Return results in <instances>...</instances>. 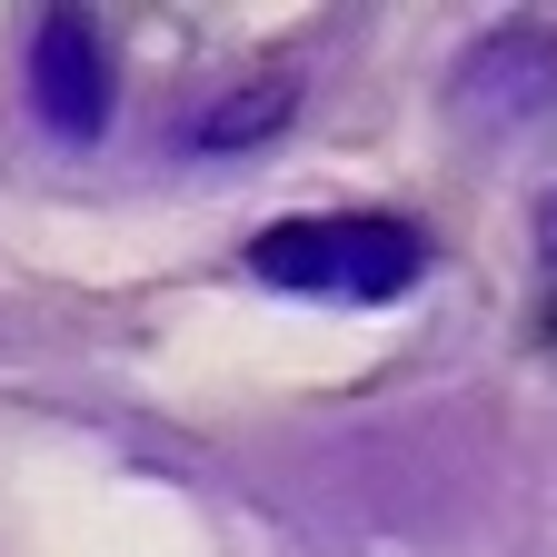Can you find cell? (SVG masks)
<instances>
[{"mask_svg": "<svg viewBox=\"0 0 557 557\" xmlns=\"http://www.w3.org/2000/svg\"><path fill=\"white\" fill-rule=\"evenodd\" d=\"M249 269L269 289H299V299H398L418 269H429V239L408 220H369V209H338V220H278Z\"/></svg>", "mask_w": 557, "mask_h": 557, "instance_id": "obj_1", "label": "cell"}, {"mask_svg": "<svg viewBox=\"0 0 557 557\" xmlns=\"http://www.w3.org/2000/svg\"><path fill=\"white\" fill-rule=\"evenodd\" d=\"M30 100H40V120L60 139H100V120H110V50H100V30L81 11L40 21V40H30Z\"/></svg>", "mask_w": 557, "mask_h": 557, "instance_id": "obj_2", "label": "cell"}, {"mask_svg": "<svg viewBox=\"0 0 557 557\" xmlns=\"http://www.w3.org/2000/svg\"><path fill=\"white\" fill-rule=\"evenodd\" d=\"M278 110H289V90H269V100H249V110L230 100V110H209V139H249V129H269Z\"/></svg>", "mask_w": 557, "mask_h": 557, "instance_id": "obj_3", "label": "cell"}]
</instances>
